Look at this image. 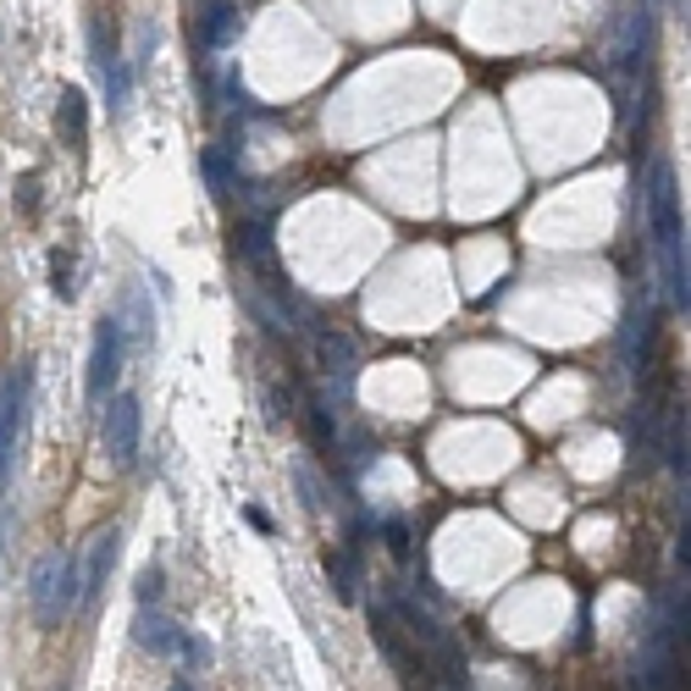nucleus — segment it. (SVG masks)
Here are the masks:
<instances>
[{
    "label": "nucleus",
    "mask_w": 691,
    "mask_h": 691,
    "mask_svg": "<svg viewBox=\"0 0 691 691\" xmlns=\"http://www.w3.org/2000/svg\"><path fill=\"white\" fill-rule=\"evenodd\" d=\"M123 349H128L123 315H100V327H95V354H89V405H95V410L106 405V393H111L117 377H123Z\"/></svg>",
    "instance_id": "20e7f679"
},
{
    "label": "nucleus",
    "mask_w": 691,
    "mask_h": 691,
    "mask_svg": "<svg viewBox=\"0 0 691 691\" xmlns=\"http://www.w3.org/2000/svg\"><path fill=\"white\" fill-rule=\"evenodd\" d=\"M117 548H123V532H106V537L89 543V570H78V581H84L78 609H89V603L100 597V586H106V575H111V564H117Z\"/></svg>",
    "instance_id": "0eeeda50"
},
{
    "label": "nucleus",
    "mask_w": 691,
    "mask_h": 691,
    "mask_svg": "<svg viewBox=\"0 0 691 691\" xmlns=\"http://www.w3.org/2000/svg\"><path fill=\"white\" fill-rule=\"evenodd\" d=\"M72 276H78V255H72V250H56V255H50V288H56L61 299H72V293H78V282H72Z\"/></svg>",
    "instance_id": "1a4fd4ad"
},
{
    "label": "nucleus",
    "mask_w": 691,
    "mask_h": 691,
    "mask_svg": "<svg viewBox=\"0 0 691 691\" xmlns=\"http://www.w3.org/2000/svg\"><path fill=\"white\" fill-rule=\"evenodd\" d=\"M0 558H6V515H0Z\"/></svg>",
    "instance_id": "9b49d317"
},
{
    "label": "nucleus",
    "mask_w": 691,
    "mask_h": 691,
    "mask_svg": "<svg viewBox=\"0 0 691 691\" xmlns=\"http://www.w3.org/2000/svg\"><path fill=\"white\" fill-rule=\"evenodd\" d=\"M61 134H67V149L84 155L89 149V106H84V89H61V111H56Z\"/></svg>",
    "instance_id": "6e6552de"
},
{
    "label": "nucleus",
    "mask_w": 691,
    "mask_h": 691,
    "mask_svg": "<svg viewBox=\"0 0 691 691\" xmlns=\"http://www.w3.org/2000/svg\"><path fill=\"white\" fill-rule=\"evenodd\" d=\"M89 56H95V72H100V84L111 89V106L123 111L128 106V67H123V50H117V39H111V28L95 17V28H89Z\"/></svg>",
    "instance_id": "423d86ee"
},
{
    "label": "nucleus",
    "mask_w": 691,
    "mask_h": 691,
    "mask_svg": "<svg viewBox=\"0 0 691 691\" xmlns=\"http://www.w3.org/2000/svg\"><path fill=\"white\" fill-rule=\"evenodd\" d=\"M648 216H653V250L664 261V276L675 293H687V227H681V199H675V172L659 160L653 166V194H648Z\"/></svg>",
    "instance_id": "f257e3e1"
},
{
    "label": "nucleus",
    "mask_w": 691,
    "mask_h": 691,
    "mask_svg": "<svg viewBox=\"0 0 691 691\" xmlns=\"http://www.w3.org/2000/svg\"><path fill=\"white\" fill-rule=\"evenodd\" d=\"M100 431H106V454L117 470H134L138 459V431H144V415H138V393H117L111 405H100Z\"/></svg>",
    "instance_id": "39448f33"
},
{
    "label": "nucleus",
    "mask_w": 691,
    "mask_h": 691,
    "mask_svg": "<svg viewBox=\"0 0 691 691\" xmlns=\"http://www.w3.org/2000/svg\"><path fill=\"white\" fill-rule=\"evenodd\" d=\"M138 603H160V570H144L138 575Z\"/></svg>",
    "instance_id": "9d476101"
},
{
    "label": "nucleus",
    "mask_w": 691,
    "mask_h": 691,
    "mask_svg": "<svg viewBox=\"0 0 691 691\" xmlns=\"http://www.w3.org/2000/svg\"><path fill=\"white\" fill-rule=\"evenodd\" d=\"M33 405V366H17L0 377V493L11 481V459H17V442H22V420Z\"/></svg>",
    "instance_id": "7ed1b4c3"
},
{
    "label": "nucleus",
    "mask_w": 691,
    "mask_h": 691,
    "mask_svg": "<svg viewBox=\"0 0 691 691\" xmlns=\"http://www.w3.org/2000/svg\"><path fill=\"white\" fill-rule=\"evenodd\" d=\"M78 597H84L78 558H72V553H45V558L33 564V575H28V603H33V620L56 631L61 620H72Z\"/></svg>",
    "instance_id": "f03ea898"
}]
</instances>
